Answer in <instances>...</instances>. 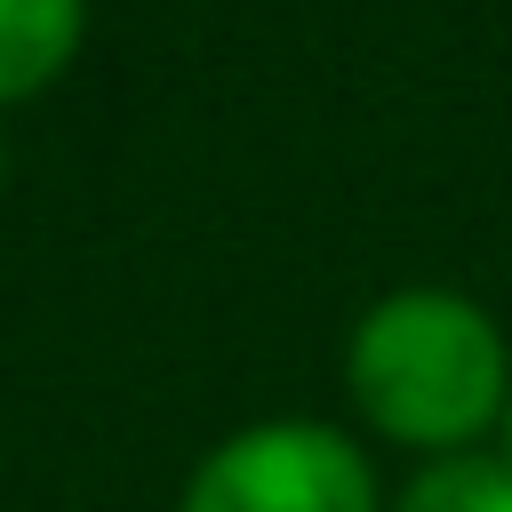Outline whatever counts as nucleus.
<instances>
[{
  "mask_svg": "<svg viewBox=\"0 0 512 512\" xmlns=\"http://www.w3.org/2000/svg\"><path fill=\"white\" fill-rule=\"evenodd\" d=\"M488 456L512 464V392H504V416H496V432H488Z\"/></svg>",
  "mask_w": 512,
  "mask_h": 512,
  "instance_id": "nucleus-5",
  "label": "nucleus"
},
{
  "mask_svg": "<svg viewBox=\"0 0 512 512\" xmlns=\"http://www.w3.org/2000/svg\"><path fill=\"white\" fill-rule=\"evenodd\" d=\"M88 48V0H0V112L48 96Z\"/></svg>",
  "mask_w": 512,
  "mask_h": 512,
  "instance_id": "nucleus-3",
  "label": "nucleus"
},
{
  "mask_svg": "<svg viewBox=\"0 0 512 512\" xmlns=\"http://www.w3.org/2000/svg\"><path fill=\"white\" fill-rule=\"evenodd\" d=\"M0 184H8V136H0Z\"/></svg>",
  "mask_w": 512,
  "mask_h": 512,
  "instance_id": "nucleus-6",
  "label": "nucleus"
},
{
  "mask_svg": "<svg viewBox=\"0 0 512 512\" xmlns=\"http://www.w3.org/2000/svg\"><path fill=\"white\" fill-rule=\"evenodd\" d=\"M384 512H512V464H496L488 448L440 456L400 496H384Z\"/></svg>",
  "mask_w": 512,
  "mask_h": 512,
  "instance_id": "nucleus-4",
  "label": "nucleus"
},
{
  "mask_svg": "<svg viewBox=\"0 0 512 512\" xmlns=\"http://www.w3.org/2000/svg\"><path fill=\"white\" fill-rule=\"evenodd\" d=\"M344 392L360 424L424 464L488 448L504 392H512V344L496 312L464 288L408 280L384 288L352 336H344Z\"/></svg>",
  "mask_w": 512,
  "mask_h": 512,
  "instance_id": "nucleus-1",
  "label": "nucleus"
},
{
  "mask_svg": "<svg viewBox=\"0 0 512 512\" xmlns=\"http://www.w3.org/2000/svg\"><path fill=\"white\" fill-rule=\"evenodd\" d=\"M176 512H384V480L344 424L256 416L192 456Z\"/></svg>",
  "mask_w": 512,
  "mask_h": 512,
  "instance_id": "nucleus-2",
  "label": "nucleus"
}]
</instances>
